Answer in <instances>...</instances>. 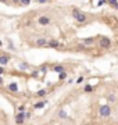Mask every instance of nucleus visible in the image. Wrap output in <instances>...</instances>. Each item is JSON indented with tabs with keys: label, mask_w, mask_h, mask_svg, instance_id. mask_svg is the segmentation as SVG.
<instances>
[{
	"label": "nucleus",
	"mask_w": 118,
	"mask_h": 125,
	"mask_svg": "<svg viewBox=\"0 0 118 125\" xmlns=\"http://www.w3.org/2000/svg\"><path fill=\"white\" fill-rule=\"evenodd\" d=\"M72 15H74V18H75L78 22H81V24L86 21V15H85L83 13L79 11L78 8H74V10H72Z\"/></svg>",
	"instance_id": "f257e3e1"
},
{
	"label": "nucleus",
	"mask_w": 118,
	"mask_h": 125,
	"mask_svg": "<svg viewBox=\"0 0 118 125\" xmlns=\"http://www.w3.org/2000/svg\"><path fill=\"white\" fill-rule=\"evenodd\" d=\"M99 114H100L103 118H107V117H110V114H111V107L108 106V104H104V106H101L99 108Z\"/></svg>",
	"instance_id": "f03ea898"
},
{
	"label": "nucleus",
	"mask_w": 118,
	"mask_h": 125,
	"mask_svg": "<svg viewBox=\"0 0 118 125\" xmlns=\"http://www.w3.org/2000/svg\"><path fill=\"white\" fill-rule=\"evenodd\" d=\"M99 43H100V47H101V49H108V47L111 46V40L108 39V38H101Z\"/></svg>",
	"instance_id": "7ed1b4c3"
},
{
	"label": "nucleus",
	"mask_w": 118,
	"mask_h": 125,
	"mask_svg": "<svg viewBox=\"0 0 118 125\" xmlns=\"http://www.w3.org/2000/svg\"><path fill=\"white\" fill-rule=\"evenodd\" d=\"M38 21H39L40 25H49V24H50V18L46 17V15H42V17H39Z\"/></svg>",
	"instance_id": "20e7f679"
},
{
	"label": "nucleus",
	"mask_w": 118,
	"mask_h": 125,
	"mask_svg": "<svg viewBox=\"0 0 118 125\" xmlns=\"http://www.w3.org/2000/svg\"><path fill=\"white\" fill-rule=\"evenodd\" d=\"M8 60H10L8 56H0V64L1 65H6L7 62H8Z\"/></svg>",
	"instance_id": "39448f33"
},
{
	"label": "nucleus",
	"mask_w": 118,
	"mask_h": 125,
	"mask_svg": "<svg viewBox=\"0 0 118 125\" xmlns=\"http://www.w3.org/2000/svg\"><path fill=\"white\" fill-rule=\"evenodd\" d=\"M24 118H25V114H22V113L18 114V115H17V119H15V122H17L18 125L22 124V122H24Z\"/></svg>",
	"instance_id": "423d86ee"
},
{
	"label": "nucleus",
	"mask_w": 118,
	"mask_h": 125,
	"mask_svg": "<svg viewBox=\"0 0 118 125\" xmlns=\"http://www.w3.org/2000/svg\"><path fill=\"white\" fill-rule=\"evenodd\" d=\"M36 45H38V46H40V47H42V46H46V45H49V42H47V40H46V39H43V38H42V39H38V42H36Z\"/></svg>",
	"instance_id": "0eeeda50"
},
{
	"label": "nucleus",
	"mask_w": 118,
	"mask_h": 125,
	"mask_svg": "<svg viewBox=\"0 0 118 125\" xmlns=\"http://www.w3.org/2000/svg\"><path fill=\"white\" fill-rule=\"evenodd\" d=\"M47 46H50V47H58L60 43H58L57 40H49V45H47Z\"/></svg>",
	"instance_id": "6e6552de"
},
{
	"label": "nucleus",
	"mask_w": 118,
	"mask_h": 125,
	"mask_svg": "<svg viewBox=\"0 0 118 125\" xmlns=\"http://www.w3.org/2000/svg\"><path fill=\"white\" fill-rule=\"evenodd\" d=\"M8 89H10L11 92H17L18 90V85L17 83H10V85H8Z\"/></svg>",
	"instance_id": "1a4fd4ad"
},
{
	"label": "nucleus",
	"mask_w": 118,
	"mask_h": 125,
	"mask_svg": "<svg viewBox=\"0 0 118 125\" xmlns=\"http://www.w3.org/2000/svg\"><path fill=\"white\" fill-rule=\"evenodd\" d=\"M93 42H95V40H93V38H86V39H83V43H85L86 46L93 45Z\"/></svg>",
	"instance_id": "9d476101"
},
{
	"label": "nucleus",
	"mask_w": 118,
	"mask_h": 125,
	"mask_svg": "<svg viewBox=\"0 0 118 125\" xmlns=\"http://www.w3.org/2000/svg\"><path fill=\"white\" fill-rule=\"evenodd\" d=\"M54 71H56V72H60V74H61V72H64V68H62L61 65H56V67H54Z\"/></svg>",
	"instance_id": "9b49d317"
},
{
	"label": "nucleus",
	"mask_w": 118,
	"mask_h": 125,
	"mask_svg": "<svg viewBox=\"0 0 118 125\" xmlns=\"http://www.w3.org/2000/svg\"><path fill=\"white\" fill-rule=\"evenodd\" d=\"M58 117H60V118H67V113L62 111V110H60V111H58Z\"/></svg>",
	"instance_id": "f8f14e48"
},
{
	"label": "nucleus",
	"mask_w": 118,
	"mask_h": 125,
	"mask_svg": "<svg viewBox=\"0 0 118 125\" xmlns=\"http://www.w3.org/2000/svg\"><path fill=\"white\" fill-rule=\"evenodd\" d=\"M46 104V102H40V103H36V104H35V108H42L43 107V106H45Z\"/></svg>",
	"instance_id": "ddd939ff"
},
{
	"label": "nucleus",
	"mask_w": 118,
	"mask_h": 125,
	"mask_svg": "<svg viewBox=\"0 0 118 125\" xmlns=\"http://www.w3.org/2000/svg\"><path fill=\"white\" fill-rule=\"evenodd\" d=\"M83 90L85 92H92V90H93V86H92V85H86Z\"/></svg>",
	"instance_id": "4468645a"
},
{
	"label": "nucleus",
	"mask_w": 118,
	"mask_h": 125,
	"mask_svg": "<svg viewBox=\"0 0 118 125\" xmlns=\"http://www.w3.org/2000/svg\"><path fill=\"white\" fill-rule=\"evenodd\" d=\"M107 99H108V102H115V99H117V97L114 96V95H108V97H107Z\"/></svg>",
	"instance_id": "2eb2a0df"
},
{
	"label": "nucleus",
	"mask_w": 118,
	"mask_h": 125,
	"mask_svg": "<svg viewBox=\"0 0 118 125\" xmlns=\"http://www.w3.org/2000/svg\"><path fill=\"white\" fill-rule=\"evenodd\" d=\"M58 78H60V79H65V78H67V74H65V71H64V72H61V74L58 75Z\"/></svg>",
	"instance_id": "dca6fc26"
},
{
	"label": "nucleus",
	"mask_w": 118,
	"mask_h": 125,
	"mask_svg": "<svg viewBox=\"0 0 118 125\" xmlns=\"http://www.w3.org/2000/svg\"><path fill=\"white\" fill-rule=\"evenodd\" d=\"M46 93H47V92H46L45 89H42V90H39V92H38V96H45Z\"/></svg>",
	"instance_id": "f3484780"
},
{
	"label": "nucleus",
	"mask_w": 118,
	"mask_h": 125,
	"mask_svg": "<svg viewBox=\"0 0 118 125\" xmlns=\"http://www.w3.org/2000/svg\"><path fill=\"white\" fill-rule=\"evenodd\" d=\"M29 3H31V0H21V4H24V6H28Z\"/></svg>",
	"instance_id": "a211bd4d"
},
{
	"label": "nucleus",
	"mask_w": 118,
	"mask_h": 125,
	"mask_svg": "<svg viewBox=\"0 0 118 125\" xmlns=\"http://www.w3.org/2000/svg\"><path fill=\"white\" fill-rule=\"evenodd\" d=\"M107 1H108V3H110L111 6H114V4H117V3H118L117 0H107Z\"/></svg>",
	"instance_id": "6ab92c4d"
},
{
	"label": "nucleus",
	"mask_w": 118,
	"mask_h": 125,
	"mask_svg": "<svg viewBox=\"0 0 118 125\" xmlns=\"http://www.w3.org/2000/svg\"><path fill=\"white\" fill-rule=\"evenodd\" d=\"M82 81H83V76H79L78 79H76V82H78V83H81V82H82Z\"/></svg>",
	"instance_id": "aec40b11"
},
{
	"label": "nucleus",
	"mask_w": 118,
	"mask_h": 125,
	"mask_svg": "<svg viewBox=\"0 0 118 125\" xmlns=\"http://www.w3.org/2000/svg\"><path fill=\"white\" fill-rule=\"evenodd\" d=\"M18 110H20V111H24V110H25V106H20V107H18Z\"/></svg>",
	"instance_id": "412c9836"
},
{
	"label": "nucleus",
	"mask_w": 118,
	"mask_h": 125,
	"mask_svg": "<svg viewBox=\"0 0 118 125\" xmlns=\"http://www.w3.org/2000/svg\"><path fill=\"white\" fill-rule=\"evenodd\" d=\"M38 1H39V3H46L47 0H38Z\"/></svg>",
	"instance_id": "4be33fe9"
},
{
	"label": "nucleus",
	"mask_w": 118,
	"mask_h": 125,
	"mask_svg": "<svg viewBox=\"0 0 118 125\" xmlns=\"http://www.w3.org/2000/svg\"><path fill=\"white\" fill-rule=\"evenodd\" d=\"M112 7H115V8H118V3H117V4H114Z\"/></svg>",
	"instance_id": "5701e85b"
},
{
	"label": "nucleus",
	"mask_w": 118,
	"mask_h": 125,
	"mask_svg": "<svg viewBox=\"0 0 118 125\" xmlns=\"http://www.w3.org/2000/svg\"><path fill=\"white\" fill-rule=\"evenodd\" d=\"M0 74H3V68L1 67H0Z\"/></svg>",
	"instance_id": "b1692460"
},
{
	"label": "nucleus",
	"mask_w": 118,
	"mask_h": 125,
	"mask_svg": "<svg viewBox=\"0 0 118 125\" xmlns=\"http://www.w3.org/2000/svg\"><path fill=\"white\" fill-rule=\"evenodd\" d=\"M1 83H3V79H1V78H0V85H1Z\"/></svg>",
	"instance_id": "393cba45"
},
{
	"label": "nucleus",
	"mask_w": 118,
	"mask_h": 125,
	"mask_svg": "<svg viewBox=\"0 0 118 125\" xmlns=\"http://www.w3.org/2000/svg\"><path fill=\"white\" fill-rule=\"evenodd\" d=\"M1 1H7V0H1Z\"/></svg>",
	"instance_id": "a878e982"
}]
</instances>
